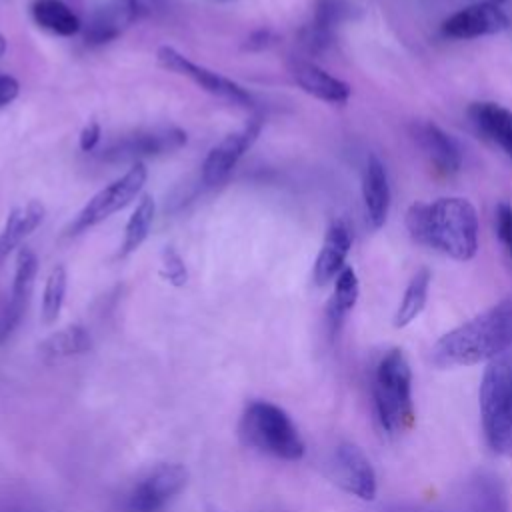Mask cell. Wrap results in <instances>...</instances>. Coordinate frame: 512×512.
<instances>
[{"instance_id": "6da1fadb", "label": "cell", "mask_w": 512, "mask_h": 512, "mask_svg": "<svg viewBox=\"0 0 512 512\" xmlns=\"http://www.w3.org/2000/svg\"><path fill=\"white\" fill-rule=\"evenodd\" d=\"M512 348V296L496 302L436 340L430 360L438 368L492 362Z\"/></svg>"}, {"instance_id": "7a4b0ae2", "label": "cell", "mask_w": 512, "mask_h": 512, "mask_svg": "<svg viewBox=\"0 0 512 512\" xmlns=\"http://www.w3.org/2000/svg\"><path fill=\"white\" fill-rule=\"evenodd\" d=\"M406 228L418 244L466 262L478 250V216L470 200L446 196L414 202L406 212Z\"/></svg>"}, {"instance_id": "3957f363", "label": "cell", "mask_w": 512, "mask_h": 512, "mask_svg": "<svg viewBox=\"0 0 512 512\" xmlns=\"http://www.w3.org/2000/svg\"><path fill=\"white\" fill-rule=\"evenodd\" d=\"M372 400L378 424L388 434H402L414 424L412 370L400 348L388 350L372 376Z\"/></svg>"}, {"instance_id": "277c9868", "label": "cell", "mask_w": 512, "mask_h": 512, "mask_svg": "<svg viewBox=\"0 0 512 512\" xmlns=\"http://www.w3.org/2000/svg\"><path fill=\"white\" fill-rule=\"evenodd\" d=\"M478 408L490 450L498 456H512V350L484 368Z\"/></svg>"}, {"instance_id": "5b68a950", "label": "cell", "mask_w": 512, "mask_h": 512, "mask_svg": "<svg viewBox=\"0 0 512 512\" xmlns=\"http://www.w3.org/2000/svg\"><path fill=\"white\" fill-rule=\"evenodd\" d=\"M238 430L246 446L280 460L296 462L306 452L304 440L286 410L266 400L246 406Z\"/></svg>"}, {"instance_id": "8992f818", "label": "cell", "mask_w": 512, "mask_h": 512, "mask_svg": "<svg viewBox=\"0 0 512 512\" xmlns=\"http://www.w3.org/2000/svg\"><path fill=\"white\" fill-rule=\"evenodd\" d=\"M146 178H148L146 166L142 162L132 164L126 174H122L118 180L110 182L106 188L98 190L86 202V206L78 212V216L70 224L68 234L76 236V234L100 224L108 216L120 212L122 208H126L142 192Z\"/></svg>"}, {"instance_id": "52a82bcc", "label": "cell", "mask_w": 512, "mask_h": 512, "mask_svg": "<svg viewBox=\"0 0 512 512\" xmlns=\"http://www.w3.org/2000/svg\"><path fill=\"white\" fill-rule=\"evenodd\" d=\"M156 60L164 70L190 78L196 86H200L202 90H206L214 96H220V98H224L232 104L244 106V108L252 106V96L240 84H236L234 80H230L226 76H220L218 72H212V70L196 64V62L188 60L184 54H180L172 46H166V44L160 46L158 52H156Z\"/></svg>"}, {"instance_id": "ba28073f", "label": "cell", "mask_w": 512, "mask_h": 512, "mask_svg": "<svg viewBox=\"0 0 512 512\" xmlns=\"http://www.w3.org/2000/svg\"><path fill=\"white\" fill-rule=\"evenodd\" d=\"M330 478L348 494L370 502L376 498V470L364 450L352 442H340L330 458Z\"/></svg>"}, {"instance_id": "9c48e42d", "label": "cell", "mask_w": 512, "mask_h": 512, "mask_svg": "<svg viewBox=\"0 0 512 512\" xmlns=\"http://www.w3.org/2000/svg\"><path fill=\"white\" fill-rule=\"evenodd\" d=\"M188 470L180 464H160L150 470L130 492V512H158L184 490Z\"/></svg>"}, {"instance_id": "30bf717a", "label": "cell", "mask_w": 512, "mask_h": 512, "mask_svg": "<svg viewBox=\"0 0 512 512\" xmlns=\"http://www.w3.org/2000/svg\"><path fill=\"white\" fill-rule=\"evenodd\" d=\"M188 136L178 126H162L150 130H138L114 140L102 158L106 160H132L142 156H160L180 150L186 144Z\"/></svg>"}, {"instance_id": "8fae6325", "label": "cell", "mask_w": 512, "mask_h": 512, "mask_svg": "<svg viewBox=\"0 0 512 512\" xmlns=\"http://www.w3.org/2000/svg\"><path fill=\"white\" fill-rule=\"evenodd\" d=\"M144 12L140 0H108L96 8L86 24H82L84 42L88 46H104L120 38L130 26H134Z\"/></svg>"}, {"instance_id": "7c38bea8", "label": "cell", "mask_w": 512, "mask_h": 512, "mask_svg": "<svg viewBox=\"0 0 512 512\" xmlns=\"http://www.w3.org/2000/svg\"><path fill=\"white\" fill-rule=\"evenodd\" d=\"M262 130V118H252L244 128L238 132H232L224 136L204 158L202 162V182L206 186L220 184L232 168L238 164V160L252 148L256 138Z\"/></svg>"}, {"instance_id": "4fadbf2b", "label": "cell", "mask_w": 512, "mask_h": 512, "mask_svg": "<svg viewBox=\"0 0 512 512\" xmlns=\"http://www.w3.org/2000/svg\"><path fill=\"white\" fill-rule=\"evenodd\" d=\"M508 16L496 2H480L466 6L442 22V34L454 40H472L498 34L508 28Z\"/></svg>"}, {"instance_id": "5bb4252c", "label": "cell", "mask_w": 512, "mask_h": 512, "mask_svg": "<svg viewBox=\"0 0 512 512\" xmlns=\"http://www.w3.org/2000/svg\"><path fill=\"white\" fill-rule=\"evenodd\" d=\"M38 274V258L30 248H20L16 254V268H14V282L12 294L4 310L0 312V342H4L14 328L20 324V318L28 306L34 280Z\"/></svg>"}, {"instance_id": "9a60e30c", "label": "cell", "mask_w": 512, "mask_h": 512, "mask_svg": "<svg viewBox=\"0 0 512 512\" xmlns=\"http://www.w3.org/2000/svg\"><path fill=\"white\" fill-rule=\"evenodd\" d=\"M438 512H510L508 492L498 476L478 472L464 484L454 506Z\"/></svg>"}, {"instance_id": "2e32d148", "label": "cell", "mask_w": 512, "mask_h": 512, "mask_svg": "<svg viewBox=\"0 0 512 512\" xmlns=\"http://www.w3.org/2000/svg\"><path fill=\"white\" fill-rule=\"evenodd\" d=\"M290 74L294 82L310 96L328 102V104H344L350 98V86L320 68L318 64L304 60V58H294L290 62Z\"/></svg>"}, {"instance_id": "e0dca14e", "label": "cell", "mask_w": 512, "mask_h": 512, "mask_svg": "<svg viewBox=\"0 0 512 512\" xmlns=\"http://www.w3.org/2000/svg\"><path fill=\"white\" fill-rule=\"evenodd\" d=\"M350 248H352V232L348 224L344 220H334L324 234L322 248L314 262L312 276L318 286H326L340 274V270L346 266V256Z\"/></svg>"}, {"instance_id": "ac0fdd59", "label": "cell", "mask_w": 512, "mask_h": 512, "mask_svg": "<svg viewBox=\"0 0 512 512\" xmlns=\"http://www.w3.org/2000/svg\"><path fill=\"white\" fill-rule=\"evenodd\" d=\"M390 198L392 194L386 168L376 156H370L362 172V200L366 220L374 230L384 226L390 212Z\"/></svg>"}, {"instance_id": "d6986e66", "label": "cell", "mask_w": 512, "mask_h": 512, "mask_svg": "<svg viewBox=\"0 0 512 512\" xmlns=\"http://www.w3.org/2000/svg\"><path fill=\"white\" fill-rule=\"evenodd\" d=\"M414 138L422 152L442 174H454L462 166V152L456 140L432 122H420L414 126Z\"/></svg>"}, {"instance_id": "ffe728a7", "label": "cell", "mask_w": 512, "mask_h": 512, "mask_svg": "<svg viewBox=\"0 0 512 512\" xmlns=\"http://www.w3.org/2000/svg\"><path fill=\"white\" fill-rule=\"evenodd\" d=\"M468 114L472 124L512 160V110L496 102H476Z\"/></svg>"}, {"instance_id": "44dd1931", "label": "cell", "mask_w": 512, "mask_h": 512, "mask_svg": "<svg viewBox=\"0 0 512 512\" xmlns=\"http://www.w3.org/2000/svg\"><path fill=\"white\" fill-rule=\"evenodd\" d=\"M46 208L40 200H28L22 206H16L0 232V258L8 256L14 248L20 246V242L30 236L44 220Z\"/></svg>"}, {"instance_id": "7402d4cb", "label": "cell", "mask_w": 512, "mask_h": 512, "mask_svg": "<svg viewBox=\"0 0 512 512\" xmlns=\"http://www.w3.org/2000/svg\"><path fill=\"white\" fill-rule=\"evenodd\" d=\"M30 14L40 28L64 38L76 36L82 30L80 18L62 0H34Z\"/></svg>"}, {"instance_id": "603a6c76", "label": "cell", "mask_w": 512, "mask_h": 512, "mask_svg": "<svg viewBox=\"0 0 512 512\" xmlns=\"http://www.w3.org/2000/svg\"><path fill=\"white\" fill-rule=\"evenodd\" d=\"M156 216V202L152 198V194H142L140 200L136 202V208L132 210L126 228H124V238L118 250V256L124 258L128 254H132L134 250H138L142 246V242L148 238L152 222Z\"/></svg>"}, {"instance_id": "cb8c5ba5", "label": "cell", "mask_w": 512, "mask_h": 512, "mask_svg": "<svg viewBox=\"0 0 512 512\" xmlns=\"http://www.w3.org/2000/svg\"><path fill=\"white\" fill-rule=\"evenodd\" d=\"M358 296H360L358 276H356L354 268L346 264L340 270V274L334 278V294L328 304V320L334 330L342 324L346 314L356 306Z\"/></svg>"}, {"instance_id": "d4e9b609", "label": "cell", "mask_w": 512, "mask_h": 512, "mask_svg": "<svg viewBox=\"0 0 512 512\" xmlns=\"http://www.w3.org/2000/svg\"><path fill=\"white\" fill-rule=\"evenodd\" d=\"M428 288H430V272L426 268H422V270H418L410 278V282H408V286L404 290V296H402V300H400V304H398V308L394 312L392 324L396 328H404V326H408L412 320H416L420 316V312L426 306Z\"/></svg>"}, {"instance_id": "484cf974", "label": "cell", "mask_w": 512, "mask_h": 512, "mask_svg": "<svg viewBox=\"0 0 512 512\" xmlns=\"http://www.w3.org/2000/svg\"><path fill=\"white\" fill-rule=\"evenodd\" d=\"M92 346V340H90V334L78 326V324H72V326H66L54 334H50L42 344V352L50 358H64V356H74V354H84L88 352Z\"/></svg>"}, {"instance_id": "4316f807", "label": "cell", "mask_w": 512, "mask_h": 512, "mask_svg": "<svg viewBox=\"0 0 512 512\" xmlns=\"http://www.w3.org/2000/svg\"><path fill=\"white\" fill-rule=\"evenodd\" d=\"M358 8L352 0H316L314 2V14H312V26L334 34L336 28L356 16Z\"/></svg>"}, {"instance_id": "83f0119b", "label": "cell", "mask_w": 512, "mask_h": 512, "mask_svg": "<svg viewBox=\"0 0 512 512\" xmlns=\"http://www.w3.org/2000/svg\"><path fill=\"white\" fill-rule=\"evenodd\" d=\"M66 286H68L66 268L62 264H56L50 270L44 284V292H42V320L46 324L56 322V318L60 316L64 296H66Z\"/></svg>"}, {"instance_id": "f1b7e54d", "label": "cell", "mask_w": 512, "mask_h": 512, "mask_svg": "<svg viewBox=\"0 0 512 512\" xmlns=\"http://www.w3.org/2000/svg\"><path fill=\"white\" fill-rule=\"evenodd\" d=\"M160 278L166 280L174 288H182L188 282V268L184 258L174 246H164L160 252Z\"/></svg>"}, {"instance_id": "f546056e", "label": "cell", "mask_w": 512, "mask_h": 512, "mask_svg": "<svg viewBox=\"0 0 512 512\" xmlns=\"http://www.w3.org/2000/svg\"><path fill=\"white\" fill-rule=\"evenodd\" d=\"M496 234L512 260V204L508 202L496 206Z\"/></svg>"}, {"instance_id": "4dcf8cb0", "label": "cell", "mask_w": 512, "mask_h": 512, "mask_svg": "<svg viewBox=\"0 0 512 512\" xmlns=\"http://www.w3.org/2000/svg\"><path fill=\"white\" fill-rule=\"evenodd\" d=\"M276 42H278V36L270 28H258L252 34H248L242 48L248 50V52H262V50L270 48Z\"/></svg>"}, {"instance_id": "1f68e13d", "label": "cell", "mask_w": 512, "mask_h": 512, "mask_svg": "<svg viewBox=\"0 0 512 512\" xmlns=\"http://www.w3.org/2000/svg\"><path fill=\"white\" fill-rule=\"evenodd\" d=\"M100 136H102V128L96 120H90L82 130H80V136H78V146L82 152H92L98 142H100Z\"/></svg>"}, {"instance_id": "d6a6232c", "label": "cell", "mask_w": 512, "mask_h": 512, "mask_svg": "<svg viewBox=\"0 0 512 512\" xmlns=\"http://www.w3.org/2000/svg\"><path fill=\"white\" fill-rule=\"evenodd\" d=\"M20 92V84L10 74H0V110L16 100Z\"/></svg>"}, {"instance_id": "836d02e7", "label": "cell", "mask_w": 512, "mask_h": 512, "mask_svg": "<svg viewBox=\"0 0 512 512\" xmlns=\"http://www.w3.org/2000/svg\"><path fill=\"white\" fill-rule=\"evenodd\" d=\"M6 50H8V42H6V38H4V34L0 32V58L6 54Z\"/></svg>"}, {"instance_id": "e575fe53", "label": "cell", "mask_w": 512, "mask_h": 512, "mask_svg": "<svg viewBox=\"0 0 512 512\" xmlns=\"http://www.w3.org/2000/svg\"><path fill=\"white\" fill-rule=\"evenodd\" d=\"M496 2H498V0H496Z\"/></svg>"}]
</instances>
